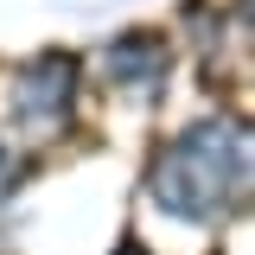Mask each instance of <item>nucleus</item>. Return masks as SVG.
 <instances>
[{
    "instance_id": "f03ea898",
    "label": "nucleus",
    "mask_w": 255,
    "mask_h": 255,
    "mask_svg": "<svg viewBox=\"0 0 255 255\" xmlns=\"http://www.w3.org/2000/svg\"><path fill=\"white\" fill-rule=\"evenodd\" d=\"M77 102V64L70 58H32L26 70H13L6 83V122L19 140H58Z\"/></svg>"
},
{
    "instance_id": "39448f33",
    "label": "nucleus",
    "mask_w": 255,
    "mask_h": 255,
    "mask_svg": "<svg viewBox=\"0 0 255 255\" xmlns=\"http://www.w3.org/2000/svg\"><path fill=\"white\" fill-rule=\"evenodd\" d=\"M122 255H147V249H122Z\"/></svg>"
},
{
    "instance_id": "20e7f679",
    "label": "nucleus",
    "mask_w": 255,
    "mask_h": 255,
    "mask_svg": "<svg viewBox=\"0 0 255 255\" xmlns=\"http://www.w3.org/2000/svg\"><path fill=\"white\" fill-rule=\"evenodd\" d=\"M13 185H19V159H13V153H6V147H0V198H6V191H13Z\"/></svg>"
},
{
    "instance_id": "f257e3e1",
    "label": "nucleus",
    "mask_w": 255,
    "mask_h": 255,
    "mask_svg": "<svg viewBox=\"0 0 255 255\" xmlns=\"http://www.w3.org/2000/svg\"><path fill=\"white\" fill-rule=\"evenodd\" d=\"M249 191V128L198 122L166 140L147 172V198L179 223H223Z\"/></svg>"
},
{
    "instance_id": "7ed1b4c3",
    "label": "nucleus",
    "mask_w": 255,
    "mask_h": 255,
    "mask_svg": "<svg viewBox=\"0 0 255 255\" xmlns=\"http://www.w3.org/2000/svg\"><path fill=\"white\" fill-rule=\"evenodd\" d=\"M102 77L122 96H159L166 77H172V51H166L159 32H128V38H115L102 51Z\"/></svg>"
}]
</instances>
